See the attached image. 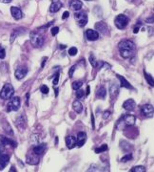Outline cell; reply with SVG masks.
<instances>
[{"instance_id":"cell-1","label":"cell","mask_w":154,"mask_h":172,"mask_svg":"<svg viewBox=\"0 0 154 172\" xmlns=\"http://www.w3.org/2000/svg\"><path fill=\"white\" fill-rule=\"evenodd\" d=\"M118 48H119L120 54H121L122 57H124V58H129V57L134 56L136 46H135V43L131 41V40L124 39L119 42Z\"/></svg>"},{"instance_id":"cell-2","label":"cell","mask_w":154,"mask_h":172,"mask_svg":"<svg viewBox=\"0 0 154 172\" xmlns=\"http://www.w3.org/2000/svg\"><path fill=\"white\" fill-rule=\"evenodd\" d=\"M14 94V89L13 85L10 83H7L3 86L1 92H0V97L3 99H10Z\"/></svg>"},{"instance_id":"cell-3","label":"cell","mask_w":154,"mask_h":172,"mask_svg":"<svg viewBox=\"0 0 154 172\" xmlns=\"http://www.w3.org/2000/svg\"><path fill=\"white\" fill-rule=\"evenodd\" d=\"M129 21V18L125 15V14H118L115 19H114V23H115V26L120 30H122V29H125L127 27V23Z\"/></svg>"},{"instance_id":"cell-4","label":"cell","mask_w":154,"mask_h":172,"mask_svg":"<svg viewBox=\"0 0 154 172\" xmlns=\"http://www.w3.org/2000/svg\"><path fill=\"white\" fill-rule=\"evenodd\" d=\"M74 18H75L77 24L80 27H84L88 23V14L85 11H80V13H75L74 14Z\"/></svg>"},{"instance_id":"cell-5","label":"cell","mask_w":154,"mask_h":172,"mask_svg":"<svg viewBox=\"0 0 154 172\" xmlns=\"http://www.w3.org/2000/svg\"><path fill=\"white\" fill-rule=\"evenodd\" d=\"M20 105H21V101H20V99L18 97H15L13 99H11L10 101H9L8 105H7V112H11V111H18L20 108Z\"/></svg>"},{"instance_id":"cell-6","label":"cell","mask_w":154,"mask_h":172,"mask_svg":"<svg viewBox=\"0 0 154 172\" xmlns=\"http://www.w3.org/2000/svg\"><path fill=\"white\" fill-rule=\"evenodd\" d=\"M31 43L33 44V47L38 48L44 44V39L40 34L36 33H31Z\"/></svg>"},{"instance_id":"cell-7","label":"cell","mask_w":154,"mask_h":172,"mask_svg":"<svg viewBox=\"0 0 154 172\" xmlns=\"http://www.w3.org/2000/svg\"><path fill=\"white\" fill-rule=\"evenodd\" d=\"M141 111L142 114L144 115L145 117L147 118H151L153 117V113H154V108L153 105L151 104H145L141 107Z\"/></svg>"},{"instance_id":"cell-8","label":"cell","mask_w":154,"mask_h":172,"mask_svg":"<svg viewBox=\"0 0 154 172\" xmlns=\"http://www.w3.org/2000/svg\"><path fill=\"white\" fill-rule=\"evenodd\" d=\"M95 29L97 31H99V33L104 34V36H107V34H108V27L104 21L97 22L95 24Z\"/></svg>"},{"instance_id":"cell-9","label":"cell","mask_w":154,"mask_h":172,"mask_svg":"<svg viewBox=\"0 0 154 172\" xmlns=\"http://www.w3.org/2000/svg\"><path fill=\"white\" fill-rule=\"evenodd\" d=\"M28 74V69L26 67H18L15 70V73H14V76L17 79H22L27 76Z\"/></svg>"},{"instance_id":"cell-10","label":"cell","mask_w":154,"mask_h":172,"mask_svg":"<svg viewBox=\"0 0 154 172\" xmlns=\"http://www.w3.org/2000/svg\"><path fill=\"white\" fill-rule=\"evenodd\" d=\"M15 124H16V127L19 129V131H24L27 123H26V119L23 115H20V116L17 118L15 120Z\"/></svg>"},{"instance_id":"cell-11","label":"cell","mask_w":154,"mask_h":172,"mask_svg":"<svg viewBox=\"0 0 154 172\" xmlns=\"http://www.w3.org/2000/svg\"><path fill=\"white\" fill-rule=\"evenodd\" d=\"M86 36H87V38L90 41H94V40H97L99 38V33L95 30H91V29H88L86 32Z\"/></svg>"},{"instance_id":"cell-12","label":"cell","mask_w":154,"mask_h":172,"mask_svg":"<svg viewBox=\"0 0 154 172\" xmlns=\"http://www.w3.org/2000/svg\"><path fill=\"white\" fill-rule=\"evenodd\" d=\"M86 140H87V134H86L85 132H79L76 138V144L78 145L79 147H81V146L84 145Z\"/></svg>"},{"instance_id":"cell-13","label":"cell","mask_w":154,"mask_h":172,"mask_svg":"<svg viewBox=\"0 0 154 172\" xmlns=\"http://www.w3.org/2000/svg\"><path fill=\"white\" fill-rule=\"evenodd\" d=\"M135 117L133 116V115H129V114H127L125 115L124 117H123V122H124V123L125 125L127 126H131L133 125L134 123H135Z\"/></svg>"},{"instance_id":"cell-14","label":"cell","mask_w":154,"mask_h":172,"mask_svg":"<svg viewBox=\"0 0 154 172\" xmlns=\"http://www.w3.org/2000/svg\"><path fill=\"white\" fill-rule=\"evenodd\" d=\"M123 107L127 111H133L136 107V103L132 99H129L123 103Z\"/></svg>"},{"instance_id":"cell-15","label":"cell","mask_w":154,"mask_h":172,"mask_svg":"<svg viewBox=\"0 0 154 172\" xmlns=\"http://www.w3.org/2000/svg\"><path fill=\"white\" fill-rule=\"evenodd\" d=\"M0 142H1L3 145H11L13 147H16L17 146V143L14 140L9 139V138H6L5 136H2V135H0Z\"/></svg>"},{"instance_id":"cell-16","label":"cell","mask_w":154,"mask_h":172,"mask_svg":"<svg viewBox=\"0 0 154 172\" xmlns=\"http://www.w3.org/2000/svg\"><path fill=\"white\" fill-rule=\"evenodd\" d=\"M11 15H13V18L16 19V20L21 19L22 16H23V13H22L21 10L17 7H11Z\"/></svg>"},{"instance_id":"cell-17","label":"cell","mask_w":154,"mask_h":172,"mask_svg":"<svg viewBox=\"0 0 154 172\" xmlns=\"http://www.w3.org/2000/svg\"><path fill=\"white\" fill-rule=\"evenodd\" d=\"M9 161H10V157L7 154L3 153L0 155V170H3L6 167V165L9 163Z\"/></svg>"},{"instance_id":"cell-18","label":"cell","mask_w":154,"mask_h":172,"mask_svg":"<svg viewBox=\"0 0 154 172\" xmlns=\"http://www.w3.org/2000/svg\"><path fill=\"white\" fill-rule=\"evenodd\" d=\"M46 147H47V144L46 143H41V144H36L33 148V152L34 154L39 156V155H42L44 153V151L46 150Z\"/></svg>"},{"instance_id":"cell-19","label":"cell","mask_w":154,"mask_h":172,"mask_svg":"<svg viewBox=\"0 0 154 172\" xmlns=\"http://www.w3.org/2000/svg\"><path fill=\"white\" fill-rule=\"evenodd\" d=\"M66 145L68 149L73 148L76 145V138L73 136H68L66 138Z\"/></svg>"},{"instance_id":"cell-20","label":"cell","mask_w":154,"mask_h":172,"mask_svg":"<svg viewBox=\"0 0 154 172\" xmlns=\"http://www.w3.org/2000/svg\"><path fill=\"white\" fill-rule=\"evenodd\" d=\"M62 7V3L58 1V0H55V1H53L51 3L50 7V13H57L60 9Z\"/></svg>"},{"instance_id":"cell-21","label":"cell","mask_w":154,"mask_h":172,"mask_svg":"<svg viewBox=\"0 0 154 172\" xmlns=\"http://www.w3.org/2000/svg\"><path fill=\"white\" fill-rule=\"evenodd\" d=\"M82 2L80 0H71L70 3V7L73 11H79L82 8Z\"/></svg>"},{"instance_id":"cell-22","label":"cell","mask_w":154,"mask_h":172,"mask_svg":"<svg viewBox=\"0 0 154 172\" xmlns=\"http://www.w3.org/2000/svg\"><path fill=\"white\" fill-rule=\"evenodd\" d=\"M118 92H119V87L116 83H111L110 86V94L111 97H115L117 95H118Z\"/></svg>"},{"instance_id":"cell-23","label":"cell","mask_w":154,"mask_h":172,"mask_svg":"<svg viewBox=\"0 0 154 172\" xmlns=\"http://www.w3.org/2000/svg\"><path fill=\"white\" fill-rule=\"evenodd\" d=\"M117 77L120 79V82H121V86L122 87L127 88V89H132V86L130 85V83L127 81V79H125L123 76H120V75H117Z\"/></svg>"},{"instance_id":"cell-24","label":"cell","mask_w":154,"mask_h":172,"mask_svg":"<svg viewBox=\"0 0 154 172\" xmlns=\"http://www.w3.org/2000/svg\"><path fill=\"white\" fill-rule=\"evenodd\" d=\"M72 107H73V110L75 111L76 113H81V112L83 111V105L79 100H75V101H73Z\"/></svg>"},{"instance_id":"cell-25","label":"cell","mask_w":154,"mask_h":172,"mask_svg":"<svg viewBox=\"0 0 154 172\" xmlns=\"http://www.w3.org/2000/svg\"><path fill=\"white\" fill-rule=\"evenodd\" d=\"M97 97H100V99H105L106 95H107V90L105 89V87H100L98 90H97Z\"/></svg>"},{"instance_id":"cell-26","label":"cell","mask_w":154,"mask_h":172,"mask_svg":"<svg viewBox=\"0 0 154 172\" xmlns=\"http://www.w3.org/2000/svg\"><path fill=\"white\" fill-rule=\"evenodd\" d=\"M30 142H31V144H33V145L38 144V142H39V136H38V135H36V134L31 135V139H30Z\"/></svg>"},{"instance_id":"cell-27","label":"cell","mask_w":154,"mask_h":172,"mask_svg":"<svg viewBox=\"0 0 154 172\" xmlns=\"http://www.w3.org/2000/svg\"><path fill=\"white\" fill-rule=\"evenodd\" d=\"M20 30V29H19ZM19 30L17 29V30H13V34H11V42L13 43V40L16 38L17 36H19L20 34H22V33H24V31H22V32H19Z\"/></svg>"},{"instance_id":"cell-28","label":"cell","mask_w":154,"mask_h":172,"mask_svg":"<svg viewBox=\"0 0 154 172\" xmlns=\"http://www.w3.org/2000/svg\"><path fill=\"white\" fill-rule=\"evenodd\" d=\"M3 128H4V130L6 131V133H8V134H10V135H13V129L11 128L10 124H9L8 122L3 123Z\"/></svg>"},{"instance_id":"cell-29","label":"cell","mask_w":154,"mask_h":172,"mask_svg":"<svg viewBox=\"0 0 154 172\" xmlns=\"http://www.w3.org/2000/svg\"><path fill=\"white\" fill-rule=\"evenodd\" d=\"M131 172H145V168L142 165H138V166H134L133 168L130 169Z\"/></svg>"},{"instance_id":"cell-30","label":"cell","mask_w":154,"mask_h":172,"mask_svg":"<svg viewBox=\"0 0 154 172\" xmlns=\"http://www.w3.org/2000/svg\"><path fill=\"white\" fill-rule=\"evenodd\" d=\"M107 150H108V145L107 144H103V145L100 146V147L95 149V153L99 154V153H102V152H105Z\"/></svg>"},{"instance_id":"cell-31","label":"cell","mask_w":154,"mask_h":172,"mask_svg":"<svg viewBox=\"0 0 154 172\" xmlns=\"http://www.w3.org/2000/svg\"><path fill=\"white\" fill-rule=\"evenodd\" d=\"M144 74H145V79L147 80V82H148V84H149L150 86H153L154 84H153V77L150 76V75H148V74H147L144 71Z\"/></svg>"},{"instance_id":"cell-32","label":"cell","mask_w":154,"mask_h":172,"mask_svg":"<svg viewBox=\"0 0 154 172\" xmlns=\"http://www.w3.org/2000/svg\"><path fill=\"white\" fill-rule=\"evenodd\" d=\"M90 64L92 65V67H97V65H98V61L95 59V57H94L93 54H91V56H90Z\"/></svg>"},{"instance_id":"cell-33","label":"cell","mask_w":154,"mask_h":172,"mask_svg":"<svg viewBox=\"0 0 154 172\" xmlns=\"http://www.w3.org/2000/svg\"><path fill=\"white\" fill-rule=\"evenodd\" d=\"M82 85H83L82 81H74L72 83V88L74 89V90H78V89H80L82 87Z\"/></svg>"},{"instance_id":"cell-34","label":"cell","mask_w":154,"mask_h":172,"mask_svg":"<svg viewBox=\"0 0 154 172\" xmlns=\"http://www.w3.org/2000/svg\"><path fill=\"white\" fill-rule=\"evenodd\" d=\"M77 52H78V51H77V49L75 47H71V48L68 49V54L71 56H75V54H77Z\"/></svg>"},{"instance_id":"cell-35","label":"cell","mask_w":154,"mask_h":172,"mask_svg":"<svg viewBox=\"0 0 154 172\" xmlns=\"http://www.w3.org/2000/svg\"><path fill=\"white\" fill-rule=\"evenodd\" d=\"M132 159V155L131 154H127V155H125V156H124L121 159V162L122 163H125V162H127V161H129V160H131Z\"/></svg>"},{"instance_id":"cell-36","label":"cell","mask_w":154,"mask_h":172,"mask_svg":"<svg viewBox=\"0 0 154 172\" xmlns=\"http://www.w3.org/2000/svg\"><path fill=\"white\" fill-rule=\"evenodd\" d=\"M40 91L42 92V94L48 95V86H46V85H42L41 88H40Z\"/></svg>"},{"instance_id":"cell-37","label":"cell","mask_w":154,"mask_h":172,"mask_svg":"<svg viewBox=\"0 0 154 172\" xmlns=\"http://www.w3.org/2000/svg\"><path fill=\"white\" fill-rule=\"evenodd\" d=\"M6 56V52H5V49L0 45V58L1 59H4Z\"/></svg>"},{"instance_id":"cell-38","label":"cell","mask_w":154,"mask_h":172,"mask_svg":"<svg viewBox=\"0 0 154 172\" xmlns=\"http://www.w3.org/2000/svg\"><path fill=\"white\" fill-rule=\"evenodd\" d=\"M82 97H84V91L81 90V89L76 90V97L77 99H81Z\"/></svg>"},{"instance_id":"cell-39","label":"cell","mask_w":154,"mask_h":172,"mask_svg":"<svg viewBox=\"0 0 154 172\" xmlns=\"http://www.w3.org/2000/svg\"><path fill=\"white\" fill-rule=\"evenodd\" d=\"M75 69H76V65H73L72 67H71V68L70 69V71H68V77H72L73 73H74V71H75Z\"/></svg>"},{"instance_id":"cell-40","label":"cell","mask_w":154,"mask_h":172,"mask_svg":"<svg viewBox=\"0 0 154 172\" xmlns=\"http://www.w3.org/2000/svg\"><path fill=\"white\" fill-rule=\"evenodd\" d=\"M58 32H59V28L58 27L51 28V34H52V36H56V34H58Z\"/></svg>"},{"instance_id":"cell-41","label":"cell","mask_w":154,"mask_h":172,"mask_svg":"<svg viewBox=\"0 0 154 172\" xmlns=\"http://www.w3.org/2000/svg\"><path fill=\"white\" fill-rule=\"evenodd\" d=\"M58 80H59V75L56 74L55 75V77H54V79H53V85H57V84H58Z\"/></svg>"},{"instance_id":"cell-42","label":"cell","mask_w":154,"mask_h":172,"mask_svg":"<svg viewBox=\"0 0 154 172\" xmlns=\"http://www.w3.org/2000/svg\"><path fill=\"white\" fill-rule=\"evenodd\" d=\"M110 111H105L104 113H103V118L106 120V119H108V117H110Z\"/></svg>"},{"instance_id":"cell-43","label":"cell","mask_w":154,"mask_h":172,"mask_svg":"<svg viewBox=\"0 0 154 172\" xmlns=\"http://www.w3.org/2000/svg\"><path fill=\"white\" fill-rule=\"evenodd\" d=\"M68 16H70V13H68V11H64V13H63L62 18H63V19H67Z\"/></svg>"},{"instance_id":"cell-44","label":"cell","mask_w":154,"mask_h":172,"mask_svg":"<svg viewBox=\"0 0 154 172\" xmlns=\"http://www.w3.org/2000/svg\"><path fill=\"white\" fill-rule=\"evenodd\" d=\"M47 60H48V57H44V58H43V61H42V64H41V67L42 68L45 66V63L47 62Z\"/></svg>"},{"instance_id":"cell-45","label":"cell","mask_w":154,"mask_h":172,"mask_svg":"<svg viewBox=\"0 0 154 172\" xmlns=\"http://www.w3.org/2000/svg\"><path fill=\"white\" fill-rule=\"evenodd\" d=\"M145 21H147V23H153V16H150L149 18H147Z\"/></svg>"},{"instance_id":"cell-46","label":"cell","mask_w":154,"mask_h":172,"mask_svg":"<svg viewBox=\"0 0 154 172\" xmlns=\"http://www.w3.org/2000/svg\"><path fill=\"white\" fill-rule=\"evenodd\" d=\"M3 152H4V146H3V145H0V155L3 154Z\"/></svg>"},{"instance_id":"cell-47","label":"cell","mask_w":154,"mask_h":172,"mask_svg":"<svg viewBox=\"0 0 154 172\" xmlns=\"http://www.w3.org/2000/svg\"><path fill=\"white\" fill-rule=\"evenodd\" d=\"M11 1V0H0V2L2 3H10Z\"/></svg>"},{"instance_id":"cell-48","label":"cell","mask_w":154,"mask_h":172,"mask_svg":"<svg viewBox=\"0 0 154 172\" xmlns=\"http://www.w3.org/2000/svg\"><path fill=\"white\" fill-rule=\"evenodd\" d=\"M91 123H92V128H94V120H93L92 114H91Z\"/></svg>"},{"instance_id":"cell-49","label":"cell","mask_w":154,"mask_h":172,"mask_svg":"<svg viewBox=\"0 0 154 172\" xmlns=\"http://www.w3.org/2000/svg\"><path fill=\"white\" fill-rule=\"evenodd\" d=\"M138 32H139V28L137 27V28H135V29H134L133 33H134V34H137V33H138Z\"/></svg>"},{"instance_id":"cell-50","label":"cell","mask_w":154,"mask_h":172,"mask_svg":"<svg viewBox=\"0 0 154 172\" xmlns=\"http://www.w3.org/2000/svg\"><path fill=\"white\" fill-rule=\"evenodd\" d=\"M59 48H60V49H62V50H63V49H65V48H66V45H60V46H59Z\"/></svg>"},{"instance_id":"cell-51","label":"cell","mask_w":154,"mask_h":172,"mask_svg":"<svg viewBox=\"0 0 154 172\" xmlns=\"http://www.w3.org/2000/svg\"><path fill=\"white\" fill-rule=\"evenodd\" d=\"M88 94H90V87L87 88V95H88Z\"/></svg>"},{"instance_id":"cell-52","label":"cell","mask_w":154,"mask_h":172,"mask_svg":"<svg viewBox=\"0 0 154 172\" xmlns=\"http://www.w3.org/2000/svg\"><path fill=\"white\" fill-rule=\"evenodd\" d=\"M55 94H56V96L58 95V89H55Z\"/></svg>"},{"instance_id":"cell-53","label":"cell","mask_w":154,"mask_h":172,"mask_svg":"<svg viewBox=\"0 0 154 172\" xmlns=\"http://www.w3.org/2000/svg\"><path fill=\"white\" fill-rule=\"evenodd\" d=\"M15 169H14V167H11V171H14Z\"/></svg>"},{"instance_id":"cell-54","label":"cell","mask_w":154,"mask_h":172,"mask_svg":"<svg viewBox=\"0 0 154 172\" xmlns=\"http://www.w3.org/2000/svg\"><path fill=\"white\" fill-rule=\"evenodd\" d=\"M86 1H91V0H86Z\"/></svg>"}]
</instances>
